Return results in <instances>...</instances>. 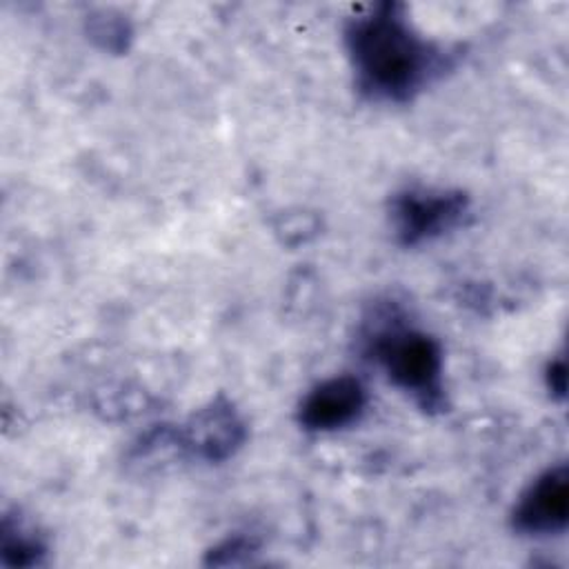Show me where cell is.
<instances>
[{"instance_id": "3", "label": "cell", "mask_w": 569, "mask_h": 569, "mask_svg": "<svg viewBox=\"0 0 569 569\" xmlns=\"http://www.w3.org/2000/svg\"><path fill=\"white\" fill-rule=\"evenodd\" d=\"M469 211V198L451 189L413 187L391 198L389 220L402 247H418L456 229Z\"/></svg>"}, {"instance_id": "4", "label": "cell", "mask_w": 569, "mask_h": 569, "mask_svg": "<svg viewBox=\"0 0 569 569\" xmlns=\"http://www.w3.org/2000/svg\"><path fill=\"white\" fill-rule=\"evenodd\" d=\"M569 522V471L553 465L538 473L518 496L511 525L522 536H558Z\"/></svg>"}, {"instance_id": "5", "label": "cell", "mask_w": 569, "mask_h": 569, "mask_svg": "<svg viewBox=\"0 0 569 569\" xmlns=\"http://www.w3.org/2000/svg\"><path fill=\"white\" fill-rule=\"evenodd\" d=\"M369 402L360 378L342 373L311 387L298 405V425L313 433H331L358 422Z\"/></svg>"}, {"instance_id": "2", "label": "cell", "mask_w": 569, "mask_h": 569, "mask_svg": "<svg viewBox=\"0 0 569 569\" xmlns=\"http://www.w3.org/2000/svg\"><path fill=\"white\" fill-rule=\"evenodd\" d=\"M365 342L393 387L429 413L445 409L442 347L433 336L391 320L367 329Z\"/></svg>"}, {"instance_id": "9", "label": "cell", "mask_w": 569, "mask_h": 569, "mask_svg": "<svg viewBox=\"0 0 569 569\" xmlns=\"http://www.w3.org/2000/svg\"><path fill=\"white\" fill-rule=\"evenodd\" d=\"M545 382H547L549 393L556 400H565V391H567V365H565V358H553L547 365Z\"/></svg>"}, {"instance_id": "7", "label": "cell", "mask_w": 569, "mask_h": 569, "mask_svg": "<svg viewBox=\"0 0 569 569\" xmlns=\"http://www.w3.org/2000/svg\"><path fill=\"white\" fill-rule=\"evenodd\" d=\"M31 531H24V527L18 522L13 529L9 520H4L2 527V562L13 567H29L40 560L44 553L42 542L36 536H29Z\"/></svg>"}, {"instance_id": "6", "label": "cell", "mask_w": 569, "mask_h": 569, "mask_svg": "<svg viewBox=\"0 0 569 569\" xmlns=\"http://www.w3.org/2000/svg\"><path fill=\"white\" fill-rule=\"evenodd\" d=\"M184 447L191 453L218 462L231 456L244 440V425L229 402H211L193 413L184 429Z\"/></svg>"}, {"instance_id": "1", "label": "cell", "mask_w": 569, "mask_h": 569, "mask_svg": "<svg viewBox=\"0 0 569 569\" xmlns=\"http://www.w3.org/2000/svg\"><path fill=\"white\" fill-rule=\"evenodd\" d=\"M345 49L356 87L376 102H407L447 67V53L427 40L400 2H376L345 22Z\"/></svg>"}, {"instance_id": "8", "label": "cell", "mask_w": 569, "mask_h": 569, "mask_svg": "<svg viewBox=\"0 0 569 569\" xmlns=\"http://www.w3.org/2000/svg\"><path fill=\"white\" fill-rule=\"evenodd\" d=\"M253 549L251 540H242V538H231L227 542H222L220 547L211 549V560L213 565H236L238 558L236 556H249Z\"/></svg>"}]
</instances>
